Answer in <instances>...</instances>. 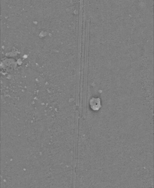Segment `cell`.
<instances>
[{
    "label": "cell",
    "mask_w": 154,
    "mask_h": 188,
    "mask_svg": "<svg viewBox=\"0 0 154 188\" xmlns=\"http://www.w3.org/2000/svg\"><path fill=\"white\" fill-rule=\"evenodd\" d=\"M91 109L94 111H98L101 107V100L99 98H92L90 101Z\"/></svg>",
    "instance_id": "6da1fadb"
}]
</instances>
